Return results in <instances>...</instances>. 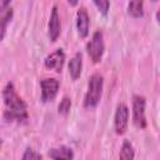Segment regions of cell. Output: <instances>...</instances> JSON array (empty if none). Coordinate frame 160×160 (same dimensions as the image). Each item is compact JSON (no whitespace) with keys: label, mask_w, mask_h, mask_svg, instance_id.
<instances>
[{"label":"cell","mask_w":160,"mask_h":160,"mask_svg":"<svg viewBox=\"0 0 160 160\" xmlns=\"http://www.w3.org/2000/svg\"><path fill=\"white\" fill-rule=\"evenodd\" d=\"M2 99L5 104L4 118L6 121L25 122L29 119L28 106L25 101L19 96L12 82H8L2 90Z\"/></svg>","instance_id":"6da1fadb"},{"label":"cell","mask_w":160,"mask_h":160,"mask_svg":"<svg viewBox=\"0 0 160 160\" xmlns=\"http://www.w3.org/2000/svg\"><path fill=\"white\" fill-rule=\"evenodd\" d=\"M102 88H104V78L98 72L92 74L88 81V91L84 99L85 108L92 109L100 102L102 95Z\"/></svg>","instance_id":"7a4b0ae2"},{"label":"cell","mask_w":160,"mask_h":160,"mask_svg":"<svg viewBox=\"0 0 160 160\" xmlns=\"http://www.w3.org/2000/svg\"><path fill=\"white\" fill-rule=\"evenodd\" d=\"M86 50H88V54H89L90 59L92 60V62L101 61L104 51H105V44H104V35L100 30H98L92 34L91 40L86 45Z\"/></svg>","instance_id":"3957f363"},{"label":"cell","mask_w":160,"mask_h":160,"mask_svg":"<svg viewBox=\"0 0 160 160\" xmlns=\"http://www.w3.org/2000/svg\"><path fill=\"white\" fill-rule=\"evenodd\" d=\"M145 105H146V100L142 95L132 96V122L139 129L146 128Z\"/></svg>","instance_id":"277c9868"},{"label":"cell","mask_w":160,"mask_h":160,"mask_svg":"<svg viewBox=\"0 0 160 160\" xmlns=\"http://www.w3.org/2000/svg\"><path fill=\"white\" fill-rule=\"evenodd\" d=\"M128 125H129V108L124 102H120L116 106L115 116H114L115 132L118 135L125 134L128 130Z\"/></svg>","instance_id":"5b68a950"},{"label":"cell","mask_w":160,"mask_h":160,"mask_svg":"<svg viewBox=\"0 0 160 160\" xmlns=\"http://www.w3.org/2000/svg\"><path fill=\"white\" fill-rule=\"evenodd\" d=\"M40 88H41V101L49 102L52 101L58 95L60 82L54 78H48L40 81Z\"/></svg>","instance_id":"8992f818"},{"label":"cell","mask_w":160,"mask_h":160,"mask_svg":"<svg viewBox=\"0 0 160 160\" xmlns=\"http://www.w3.org/2000/svg\"><path fill=\"white\" fill-rule=\"evenodd\" d=\"M64 62H65V52L62 49H56L55 51L49 54L44 60L45 68L54 70L56 72H60L62 70Z\"/></svg>","instance_id":"52a82bcc"},{"label":"cell","mask_w":160,"mask_h":160,"mask_svg":"<svg viewBox=\"0 0 160 160\" xmlns=\"http://www.w3.org/2000/svg\"><path fill=\"white\" fill-rule=\"evenodd\" d=\"M48 30H49V38L52 42H55L58 40V38L60 36V31H61V21H60V15L58 11L56 6H52L50 18H49V22H48Z\"/></svg>","instance_id":"ba28073f"},{"label":"cell","mask_w":160,"mask_h":160,"mask_svg":"<svg viewBox=\"0 0 160 160\" xmlns=\"http://www.w3.org/2000/svg\"><path fill=\"white\" fill-rule=\"evenodd\" d=\"M76 29L80 38H86L90 29V18L85 8H80L76 12Z\"/></svg>","instance_id":"9c48e42d"},{"label":"cell","mask_w":160,"mask_h":160,"mask_svg":"<svg viewBox=\"0 0 160 160\" xmlns=\"http://www.w3.org/2000/svg\"><path fill=\"white\" fill-rule=\"evenodd\" d=\"M69 74L71 76L72 80H78L81 75V70H82V54L81 52H76L71 60L69 61Z\"/></svg>","instance_id":"30bf717a"},{"label":"cell","mask_w":160,"mask_h":160,"mask_svg":"<svg viewBox=\"0 0 160 160\" xmlns=\"http://www.w3.org/2000/svg\"><path fill=\"white\" fill-rule=\"evenodd\" d=\"M49 158L51 159H74V151L68 148V146H60V148H54L50 149L48 152Z\"/></svg>","instance_id":"8fae6325"},{"label":"cell","mask_w":160,"mask_h":160,"mask_svg":"<svg viewBox=\"0 0 160 160\" xmlns=\"http://www.w3.org/2000/svg\"><path fill=\"white\" fill-rule=\"evenodd\" d=\"M128 14L134 19L142 18L144 16V0H130L128 4Z\"/></svg>","instance_id":"7c38bea8"},{"label":"cell","mask_w":160,"mask_h":160,"mask_svg":"<svg viewBox=\"0 0 160 160\" xmlns=\"http://www.w3.org/2000/svg\"><path fill=\"white\" fill-rule=\"evenodd\" d=\"M119 158L121 160H131L135 158V151H134V146L131 145V142L129 140H124L122 145H121V150L119 154Z\"/></svg>","instance_id":"4fadbf2b"},{"label":"cell","mask_w":160,"mask_h":160,"mask_svg":"<svg viewBox=\"0 0 160 160\" xmlns=\"http://www.w3.org/2000/svg\"><path fill=\"white\" fill-rule=\"evenodd\" d=\"M12 15H14V11H12V9L11 8H8L6 10H4L2 11V18H1V40L4 39V36H5V32H6V26H8V24L11 21V19H12Z\"/></svg>","instance_id":"5bb4252c"},{"label":"cell","mask_w":160,"mask_h":160,"mask_svg":"<svg viewBox=\"0 0 160 160\" xmlns=\"http://www.w3.org/2000/svg\"><path fill=\"white\" fill-rule=\"evenodd\" d=\"M71 109V99L68 98V96H64L58 106V110H59V114L61 115H68L69 111Z\"/></svg>","instance_id":"9a60e30c"},{"label":"cell","mask_w":160,"mask_h":160,"mask_svg":"<svg viewBox=\"0 0 160 160\" xmlns=\"http://www.w3.org/2000/svg\"><path fill=\"white\" fill-rule=\"evenodd\" d=\"M95 6L98 8V10L102 14V15H106L109 12V9H110V0H92Z\"/></svg>","instance_id":"2e32d148"},{"label":"cell","mask_w":160,"mask_h":160,"mask_svg":"<svg viewBox=\"0 0 160 160\" xmlns=\"http://www.w3.org/2000/svg\"><path fill=\"white\" fill-rule=\"evenodd\" d=\"M42 158V155L41 154H39V152H36L35 150H32L31 148H28L26 150H25V152L22 154V156H21V159L22 160H31V159H41Z\"/></svg>","instance_id":"e0dca14e"},{"label":"cell","mask_w":160,"mask_h":160,"mask_svg":"<svg viewBox=\"0 0 160 160\" xmlns=\"http://www.w3.org/2000/svg\"><path fill=\"white\" fill-rule=\"evenodd\" d=\"M10 1L11 0H0V9H1V11L8 9V6L10 5Z\"/></svg>","instance_id":"ac0fdd59"},{"label":"cell","mask_w":160,"mask_h":160,"mask_svg":"<svg viewBox=\"0 0 160 160\" xmlns=\"http://www.w3.org/2000/svg\"><path fill=\"white\" fill-rule=\"evenodd\" d=\"M68 2L71 5V6H75V5H78V2H79V0H68Z\"/></svg>","instance_id":"d6986e66"},{"label":"cell","mask_w":160,"mask_h":160,"mask_svg":"<svg viewBox=\"0 0 160 160\" xmlns=\"http://www.w3.org/2000/svg\"><path fill=\"white\" fill-rule=\"evenodd\" d=\"M155 18H156V21L160 24V9L156 11V15H155Z\"/></svg>","instance_id":"ffe728a7"},{"label":"cell","mask_w":160,"mask_h":160,"mask_svg":"<svg viewBox=\"0 0 160 160\" xmlns=\"http://www.w3.org/2000/svg\"><path fill=\"white\" fill-rule=\"evenodd\" d=\"M151 1H156V0H151Z\"/></svg>","instance_id":"44dd1931"}]
</instances>
